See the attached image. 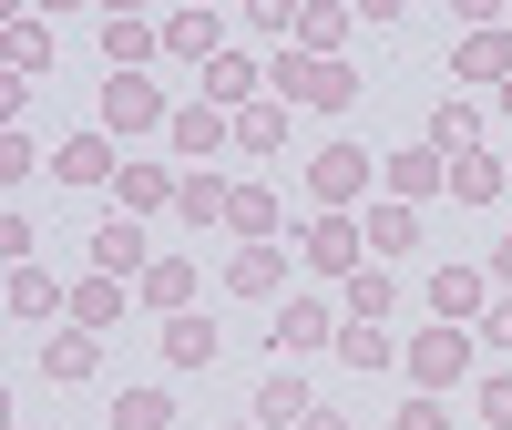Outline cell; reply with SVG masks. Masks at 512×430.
Segmentation results:
<instances>
[{"mask_svg": "<svg viewBox=\"0 0 512 430\" xmlns=\"http://www.w3.org/2000/svg\"><path fill=\"white\" fill-rule=\"evenodd\" d=\"M267 82H277V103H308V113H349L359 103V72L328 62V52H287V62H267Z\"/></svg>", "mask_w": 512, "mask_h": 430, "instance_id": "6da1fadb", "label": "cell"}, {"mask_svg": "<svg viewBox=\"0 0 512 430\" xmlns=\"http://www.w3.org/2000/svg\"><path fill=\"white\" fill-rule=\"evenodd\" d=\"M297 267L349 287V277L369 267V226H349V215H308V226H297Z\"/></svg>", "mask_w": 512, "mask_h": 430, "instance_id": "7a4b0ae2", "label": "cell"}, {"mask_svg": "<svg viewBox=\"0 0 512 430\" xmlns=\"http://www.w3.org/2000/svg\"><path fill=\"white\" fill-rule=\"evenodd\" d=\"M400 369H410V390H420V400L461 390V369H472V328H441V318H431V328L400 349Z\"/></svg>", "mask_w": 512, "mask_h": 430, "instance_id": "3957f363", "label": "cell"}, {"mask_svg": "<svg viewBox=\"0 0 512 430\" xmlns=\"http://www.w3.org/2000/svg\"><path fill=\"white\" fill-rule=\"evenodd\" d=\"M175 103L154 93V72H103V134H164Z\"/></svg>", "mask_w": 512, "mask_h": 430, "instance_id": "277c9868", "label": "cell"}, {"mask_svg": "<svg viewBox=\"0 0 512 430\" xmlns=\"http://www.w3.org/2000/svg\"><path fill=\"white\" fill-rule=\"evenodd\" d=\"M338 328H349V318H338L328 297H287V308L267 318V349H277V369H287V359H308V349H338Z\"/></svg>", "mask_w": 512, "mask_h": 430, "instance_id": "5b68a950", "label": "cell"}, {"mask_svg": "<svg viewBox=\"0 0 512 430\" xmlns=\"http://www.w3.org/2000/svg\"><path fill=\"white\" fill-rule=\"evenodd\" d=\"M308 195H318V215H349L369 195V154L359 144H318L308 154Z\"/></svg>", "mask_w": 512, "mask_h": 430, "instance_id": "8992f818", "label": "cell"}, {"mask_svg": "<svg viewBox=\"0 0 512 430\" xmlns=\"http://www.w3.org/2000/svg\"><path fill=\"white\" fill-rule=\"evenodd\" d=\"M164 144H175V154H195V175H216V154L236 144V113H216V103H175Z\"/></svg>", "mask_w": 512, "mask_h": 430, "instance_id": "52a82bcc", "label": "cell"}, {"mask_svg": "<svg viewBox=\"0 0 512 430\" xmlns=\"http://www.w3.org/2000/svg\"><path fill=\"white\" fill-rule=\"evenodd\" d=\"M144 267H154V246H144V215H103V226H93V277H134L144 287Z\"/></svg>", "mask_w": 512, "mask_h": 430, "instance_id": "ba28073f", "label": "cell"}, {"mask_svg": "<svg viewBox=\"0 0 512 430\" xmlns=\"http://www.w3.org/2000/svg\"><path fill=\"white\" fill-rule=\"evenodd\" d=\"M451 82H472V93H502V82H512V31L472 21V31H461V52H451Z\"/></svg>", "mask_w": 512, "mask_h": 430, "instance_id": "9c48e42d", "label": "cell"}, {"mask_svg": "<svg viewBox=\"0 0 512 430\" xmlns=\"http://www.w3.org/2000/svg\"><path fill=\"white\" fill-rule=\"evenodd\" d=\"M226 297L287 308V246H236V256H226Z\"/></svg>", "mask_w": 512, "mask_h": 430, "instance_id": "30bf717a", "label": "cell"}, {"mask_svg": "<svg viewBox=\"0 0 512 430\" xmlns=\"http://www.w3.org/2000/svg\"><path fill=\"white\" fill-rule=\"evenodd\" d=\"M482 308H492V267H441L431 277V318L441 328H482Z\"/></svg>", "mask_w": 512, "mask_h": 430, "instance_id": "8fae6325", "label": "cell"}, {"mask_svg": "<svg viewBox=\"0 0 512 430\" xmlns=\"http://www.w3.org/2000/svg\"><path fill=\"white\" fill-rule=\"evenodd\" d=\"M379 185H390V205H420V195H441V185H451V154L410 144V154H390V164H379Z\"/></svg>", "mask_w": 512, "mask_h": 430, "instance_id": "7c38bea8", "label": "cell"}, {"mask_svg": "<svg viewBox=\"0 0 512 430\" xmlns=\"http://www.w3.org/2000/svg\"><path fill=\"white\" fill-rule=\"evenodd\" d=\"M52 175H62V185H113L123 154H113V134H62V144H52Z\"/></svg>", "mask_w": 512, "mask_h": 430, "instance_id": "4fadbf2b", "label": "cell"}, {"mask_svg": "<svg viewBox=\"0 0 512 430\" xmlns=\"http://www.w3.org/2000/svg\"><path fill=\"white\" fill-rule=\"evenodd\" d=\"M164 52L175 62H226V21L216 11H164Z\"/></svg>", "mask_w": 512, "mask_h": 430, "instance_id": "5bb4252c", "label": "cell"}, {"mask_svg": "<svg viewBox=\"0 0 512 430\" xmlns=\"http://www.w3.org/2000/svg\"><path fill=\"white\" fill-rule=\"evenodd\" d=\"M134 297H144L154 318H185V308H195V256H154V267H144V287H134Z\"/></svg>", "mask_w": 512, "mask_h": 430, "instance_id": "9a60e30c", "label": "cell"}, {"mask_svg": "<svg viewBox=\"0 0 512 430\" xmlns=\"http://www.w3.org/2000/svg\"><path fill=\"white\" fill-rule=\"evenodd\" d=\"M113 185H123V215H154V205H175V195H185V175H164L154 154H123V175H113Z\"/></svg>", "mask_w": 512, "mask_h": 430, "instance_id": "2e32d148", "label": "cell"}, {"mask_svg": "<svg viewBox=\"0 0 512 430\" xmlns=\"http://www.w3.org/2000/svg\"><path fill=\"white\" fill-rule=\"evenodd\" d=\"M154 52H164V21H134V11L103 21V62H113V72H144Z\"/></svg>", "mask_w": 512, "mask_h": 430, "instance_id": "e0dca14e", "label": "cell"}, {"mask_svg": "<svg viewBox=\"0 0 512 430\" xmlns=\"http://www.w3.org/2000/svg\"><path fill=\"white\" fill-rule=\"evenodd\" d=\"M11 318H41V328L72 318V287H62L52 267H11Z\"/></svg>", "mask_w": 512, "mask_h": 430, "instance_id": "ac0fdd59", "label": "cell"}, {"mask_svg": "<svg viewBox=\"0 0 512 430\" xmlns=\"http://www.w3.org/2000/svg\"><path fill=\"white\" fill-rule=\"evenodd\" d=\"M256 82H267V62L226 52V62H205V103H216V113H256Z\"/></svg>", "mask_w": 512, "mask_h": 430, "instance_id": "d6986e66", "label": "cell"}, {"mask_svg": "<svg viewBox=\"0 0 512 430\" xmlns=\"http://www.w3.org/2000/svg\"><path fill=\"white\" fill-rule=\"evenodd\" d=\"M431 154H482V103L472 93H441L431 103Z\"/></svg>", "mask_w": 512, "mask_h": 430, "instance_id": "ffe728a7", "label": "cell"}, {"mask_svg": "<svg viewBox=\"0 0 512 430\" xmlns=\"http://www.w3.org/2000/svg\"><path fill=\"white\" fill-rule=\"evenodd\" d=\"M308 410H318V400H308V379H297V369H267V379H256V420H267V430H297Z\"/></svg>", "mask_w": 512, "mask_h": 430, "instance_id": "44dd1931", "label": "cell"}, {"mask_svg": "<svg viewBox=\"0 0 512 430\" xmlns=\"http://www.w3.org/2000/svg\"><path fill=\"white\" fill-rule=\"evenodd\" d=\"M216 349H226V338H216V318H164V359H175V369H216Z\"/></svg>", "mask_w": 512, "mask_h": 430, "instance_id": "7402d4cb", "label": "cell"}, {"mask_svg": "<svg viewBox=\"0 0 512 430\" xmlns=\"http://www.w3.org/2000/svg\"><path fill=\"white\" fill-rule=\"evenodd\" d=\"M338 359H349L359 379H379V369H400V338L369 328V318H349V328H338Z\"/></svg>", "mask_w": 512, "mask_h": 430, "instance_id": "603a6c76", "label": "cell"}, {"mask_svg": "<svg viewBox=\"0 0 512 430\" xmlns=\"http://www.w3.org/2000/svg\"><path fill=\"white\" fill-rule=\"evenodd\" d=\"M502 185H512L502 154H451V205H492Z\"/></svg>", "mask_w": 512, "mask_h": 430, "instance_id": "cb8c5ba5", "label": "cell"}, {"mask_svg": "<svg viewBox=\"0 0 512 430\" xmlns=\"http://www.w3.org/2000/svg\"><path fill=\"white\" fill-rule=\"evenodd\" d=\"M226 236H246V246H277V195H267V185H236V205H226Z\"/></svg>", "mask_w": 512, "mask_h": 430, "instance_id": "d4e9b609", "label": "cell"}, {"mask_svg": "<svg viewBox=\"0 0 512 430\" xmlns=\"http://www.w3.org/2000/svg\"><path fill=\"white\" fill-rule=\"evenodd\" d=\"M72 328H93V338L123 328V277H82V287H72Z\"/></svg>", "mask_w": 512, "mask_h": 430, "instance_id": "484cf974", "label": "cell"}, {"mask_svg": "<svg viewBox=\"0 0 512 430\" xmlns=\"http://www.w3.org/2000/svg\"><path fill=\"white\" fill-rule=\"evenodd\" d=\"M103 410H113V430H175V400H164L154 379H144V390H113Z\"/></svg>", "mask_w": 512, "mask_h": 430, "instance_id": "4316f807", "label": "cell"}, {"mask_svg": "<svg viewBox=\"0 0 512 430\" xmlns=\"http://www.w3.org/2000/svg\"><path fill=\"white\" fill-rule=\"evenodd\" d=\"M390 308H400V287H390V267H359V277H349V297H338V318H369V328L390 318Z\"/></svg>", "mask_w": 512, "mask_h": 430, "instance_id": "83f0119b", "label": "cell"}, {"mask_svg": "<svg viewBox=\"0 0 512 430\" xmlns=\"http://www.w3.org/2000/svg\"><path fill=\"white\" fill-rule=\"evenodd\" d=\"M41 369H52V379H93L103 359H93V328H52V338H41Z\"/></svg>", "mask_w": 512, "mask_h": 430, "instance_id": "f1b7e54d", "label": "cell"}, {"mask_svg": "<svg viewBox=\"0 0 512 430\" xmlns=\"http://www.w3.org/2000/svg\"><path fill=\"white\" fill-rule=\"evenodd\" d=\"M236 154H287V103L267 93L256 113H236Z\"/></svg>", "mask_w": 512, "mask_h": 430, "instance_id": "f546056e", "label": "cell"}, {"mask_svg": "<svg viewBox=\"0 0 512 430\" xmlns=\"http://www.w3.org/2000/svg\"><path fill=\"white\" fill-rule=\"evenodd\" d=\"M420 246V205H369V256H410Z\"/></svg>", "mask_w": 512, "mask_h": 430, "instance_id": "4dcf8cb0", "label": "cell"}, {"mask_svg": "<svg viewBox=\"0 0 512 430\" xmlns=\"http://www.w3.org/2000/svg\"><path fill=\"white\" fill-rule=\"evenodd\" d=\"M226 205H236V185H226V175H185V195H175L185 226H226Z\"/></svg>", "mask_w": 512, "mask_h": 430, "instance_id": "1f68e13d", "label": "cell"}, {"mask_svg": "<svg viewBox=\"0 0 512 430\" xmlns=\"http://www.w3.org/2000/svg\"><path fill=\"white\" fill-rule=\"evenodd\" d=\"M338 31H349V11H328V0H297V41H308V52L338 62Z\"/></svg>", "mask_w": 512, "mask_h": 430, "instance_id": "d6a6232c", "label": "cell"}, {"mask_svg": "<svg viewBox=\"0 0 512 430\" xmlns=\"http://www.w3.org/2000/svg\"><path fill=\"white\" fill-rule=\"evenodd\" d=\"M11 72H21V82L52 72V31H41V21H11Z\"/></svg>", "mask_w": 512, "mask_h": 430, "instance_id": "836d02e7", "label": "cell"}, {"mask_svg": "<svg viewBox=\"0 0 512 430\" xmlns=\"http://www.w3.org/2000/svg\"><path fill=\"white\" fill-rule=\"evenodd\" d=\"M472 410H482L492 430H512V369H492V379H482V390H472Z\"/></svg>", "mask_w": 512, "mask_h": 430, "instance_id": "e575fe53", "label": "cell"}, {"mask_svg": "<svg viewBox=\"0 0 512 430\" xmlns=\"http://www.w3.org/2000/svg\"><path fill=\"white\" fill-rule=\"evenodd\" d=\"M0 185H31V134H21V123L0 134Z\"/></svg>", "mask_w": 512, "mask_h": 430, "instance_id": "d590c367", "label": "cell"}, {"mask_svg": "<svg viewBox=\"0 0 512 430\" xmlns=\"http://www.w3.org/2000/svg\"><path fill=\"white\" fill-rule=\"evenodd\" d=\"M31 246H41V236H31V215H0V256H11V267H31Z\"/></svg>", "mask_w": 512, "mask_h": 430, "instance_id": "8d00e7d4", "label": "cell"}, {"mask_svg": "<svg viewBox=\"0 0 512 430\" xmlns=\"http://www.w3.org/2000/svg\"><path fill=\"white\" fill-rule=\"evenodd\" d=\"M390 430H451V410H441V400H400V420H390Z\"/></svg>", "mask_w": 512, "mask_h": 430, "instance_id": "74e56055", "label": "cell"}, {"mask_svg": "<svg viewBox=\"0 0 512 430\" xmlns=\"http://www.w3.org/2000/svg\"><path fill=\"white\" fill-rule=\"evenodd\" d=\"M482 338H492V349H512V297H492V308H482Z\"/></svg>", "mask_w": 512, "mask_h": 430, "instance_id": "f35d334b", "label": "cell"}, {"mask_svg": "<svg viewBox=\"0 0 512 430\" xmlns=\"http://www.w3.org/2000/svg\"><path fill=\"white\" fill-rule=\"evenodd\" d=\"M492 287H502V297H512V236H502V246H492Z\"/></svg>", "mask_w": 512, "mask_h": 430, "instance_id": "ab89813d", "label": "cell"}, {"mask_svg": "<svg viewBox=\"0 0 512 430\" xmlns=\"http://www.w3.org/2000/svg\"><path fill=\"white\" fill-rule=\"evenodd\" d=\"M297 430H349V410H308V420H297Z\"/></svg>", "mask_w": 512, "mask_h": 430, "instance_id": "60d3db41", "label": "cell"}, {"mask_svg": "<svg viewBox=\"0 0 512 430\" xmlns=\"http://www.w3.org/2000/svg\"><path fill=\"white\" fill-rule=\"evenodd\" d=\"M502 113H512V82H502Z\"/></svg>", "mask_w": 512, "mask_h": 430, "instance_id": "b9f144b4", "label": "cell"}, {"mask_svg": "<svg viewBox=\"0 0 512 430\" xmlns=\"http://www.w3.org/2000/svg\"><path fill=\"white\" fill-rule=\"evenodd\" d=\"M236 430H267V420H236Z\"/></svg>", "mask_w": 512, "mask_h": 430, "instance_id": "7bdbcfd3", "label": "cell"}, {"mask_svg": "<svg viewBox=\"0 0 512 430\" xmlns=\"http://www.w3.org/2000/svg\"><path fill=\"white\" fill-rule=\"evenodd\" d=\"M502 164H512V154H502Z\"/></svg>", "mask_w": 512, "mask_h": 430, "instance_id": "ee69618b", "label": "cell"}]
</instances>
